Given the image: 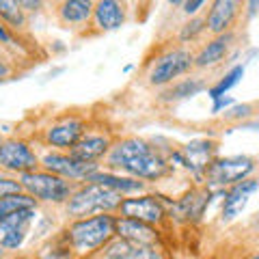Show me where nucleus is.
<instances>
[{
	"mask_svg": "<svg viewBox=\"0 0 259 259\" xmlns=\"http://www.w3.org/2000/svg\"><path fill=\"white\" fill-rule=\"evenodd\" d=\"M104 168L139 177L147 184L160 182L173 173L168 153L158 147L156 141L143 139V136L117 139L112 143L108 156L104 158Z\"/></svg>",
	"mask_w": 259,
	"mask_h": 259,
	"instance_id": "obj_1",
	"label": "nucleus"
},
{
	"mask_svg": "<svg viewBox=\"0 0 259 259\" xmlns=\"http://www.w3.org/2000/svg\"><path fill=\"white\" fill-rule=\"evenodd\" d=\"M115 223L117 214L104 212L84 218H71L61 231L63 240L76 253L78 259L97 255L100 250L115 238Z\"/></svg>",
	"mask_w": 259,
	"mask_h": 259,
	"instance_id": "obj_2",
	"label": "nucleus"
},
{
	"mask_svg": "<svg viewBox=\"0 0 259 259\" xmlns=\"http://www.w3.org/2000/svg\"><path fill=\"white\" fill-rule=\"evenodd\" d=\"M121 199H123L121 194L106 188V186L95 184V182H82L74 188L67 203L63 205V212L69 221L71 218H84V216L104 214V212L117 214Z\"/></svg>",
	"mask_w": 259,
	"mask_h": 259,
	"instance_id": "obj_3",
	"label": "nucleus"
},
{
	"mask_svg": "<svg viewBox=\"0 0 259 259\" xmlns=\"http://www.w3.org/2000/svg\"><path fill=\"white\" fill-rule=\"evenodd\" d=\"M18 180L22 184V190L28 192L39 205H52V207H63L78 186L76 182H69L61 175L44 171L41 166L35 168V171L18 175Z\"/></svg>",
	"mask_w": 259,
	"mask_h": 259,
	"instance_id": "obj_4",
	"label": "nucleus"
},
{
	"mask_svg": "<svg viewBox=\"0 0 259 259\" xmlns=\"http://www.w3.org/2000/svg\"><path fill=\"white\" fill-rule=\"evenodd\" d=\"M194 69V52L186 46L168 48L162 54H158L147 69V84L153 89H164L175 80L188 76Z\"/></svg>",
	"mask_w": 259,
	"mask_h": 259,
	"instance_id": "obj_5",
	"label": "nucleus"
},
{
	"mask_svg": "<svg viewBox=\"0 0 259 259\" xmlns=\"http://www.w3.org/2000/svg\"><path fill=\"white\" fill-rule=\"evenodd\" d=\"M259 168V162L253 156H225L214 158L203 175V182L209 190H225L242 180L253 177Z\"/></svg>",
	"mask_w": 259,
	"mask_h": 259,
	"instance_id": "obj_6",
	"label": "nucleus"
},
{
	"mask_svg": "<svg viewBox=\"0 0 259 259\" xmlns=\"http://www.w3.org/2000/svg\"><path fill=\"white\" fill-rule=\"evenodd\" d=\"M89 127L87 119L76 112H67V115L56 117L41 130V143L48 149H59V151H69L74 145L80 141Z\"/></svg>",
	"mask_w": 259,
	"mask_h": 259,
	"instance_id": "obj_7",
	"label": "nucleus"
},
{
	"mask_svg": "<svg viewBox=\"0 0 259 259\" xmlns=\"http://www.w3.org/2000/svg\"><path fill=\"white\" fill-rule=\"evenodd\" d=\"M39 166L44 171H50L54 175H61L69 182L82 184L91 177L97 168H102V164H91V162H82L74 158L69 151H59V149H44L39 153Z\"/></svg>",
	"mask_w": 259,
	"mask_h": 259,
	"instance_id": "obj_8",
	"label": "nucleus"
},
{
	"mask_svg": "<svg viewBox=\"0 0 259 259\" xmlns=\"http://www.w3.org/2000/svg\"><path fill=\"white\" fill-rule=\"evenodd\" d=\"M39 168V153L32 143L22 136H9L0 147V171L7 175H22Z\"/></svg>",
	"mask_w": 259,
	"mask_h": 259,
	"instance_id": "obj_9",
	"label": "nucleus"
},
{
	"mask_svg": "<svg viewBox=\"0 0 259 259\" xmlns=\"http://www.w3.org/2000/svg\"><path fill=\"white\" fill-rule=\"evenodd\" d=\"M117 216H125V218H136V221H143L147 225L160 227L166 221L168 216V207L162 201V197L153 192H141V194H130L123 197L121 203L117 207Z\"/></svg>",
	"mask_w": 259,
	"mask_h": 259,
	"instance_id": "obj_10",
	"label": "nucleus"
},
{
	"mask_svg": "<svg viewBox=\"0 0 259 259\" xmlns=\"http://www.w3.org/2000/svg\"><path fill=\"white\" fill-rule=\"evenodd\" d=\"M218 153V143L212 139H197V141H190L188 145L175 149L168 153V162L171 164H182L184 168L197 177V180H203V175L207 171V166L214 162V158Z\"/></svg>",
	"mask_w": 259,
	"mask_h": 259,
	"instance_id": "obj_11",
	"label": "nucleus"
},
{
	"mask_svg": "<svg viewBox=\"0 0 259 259\" xmlns=\"http://www.w3.org/2000/svg\"><path fill=\"white\" fill-rule=\"evenodd\" d=\"M242 15H244V0H209L203 13L205 28L212 37L231 32Z\"/></svg>",
	"mask_w": 259,
	"mask_h": 259,
	"instance_id": "obj_12",
	"label": "nucleus"
},
{
	"mask_svg": "<svg viewBox=\"0 0 259 259\" xmlns=\"http://www.w3.org/2000/svg\"><path fill=\"white\" fill-rule=\"evenodd\" d=\"M115 139L100 127H87L80 141L69 149V153L82 162H91V164H102L104 158L108 156Z\"/></svg>",
	"mask_w": 259,
	"mask_h": 259,
	"instance_id": "obj_13",
	"label": "nucleus"
},
{
	"mask_svg": "<svg viewBox=\"0 0 259 259\" xmlns=\"http://www.w3.org/2000/svg\"><path fill=\"white\" fill-rule=\"evenodd\" d=\"M35 218H37V207H28L0 221V246L7 250H20L28 238Z\"/></svg>",
	"mask_w": 259,
	"mask_h": 259,
	"instance_id": "obj_14",
	"label": "nucleus"
},
{
	"mask_svg": "<svg viewBox=\"0 0 259 259\" xmlns=\"http://www.w3.org/2000/svg\"><path fill=\"white\" fill-rule=\"evenodd\" d=\"M130 20V0H95L91 28L100 32H112L125 26Z\"/></svg>",
	"mask_w": 259,
	"mask_h": 259,
	"instance_id": "obj_15",
	"label": "nucleus"
},
{
	"mask_svg": "<svg viewBox=\"0 0 259 259\" xmlns=\"http://www.w3.org/2000/svg\"><path fill=\"white\" fill-rule=\"evenodd\" d=\"M95 0H59L54 5V18L65 30L84 32L91 28Z\"/></svg>",
	"mask_w": 259,
	"mask_h": 259,
	"instance_id": "obj_16",
	"label": "nucleus"
},
{
	"mask_svg": "<svg viewBox=\"0 0 259 259\" xmlns=\"http://www.w3.org/2000/svg\"><path fill=\"white\" fill-rule=\"evenodd\" d=\"M236 37H238L236 30L209 37L207 41L201 46L197 52H194V69L205 71V69L218 67V65L229 56V52L233 50V46H236Z\"/></svg>",
	"mask_w": 259,
	"mask_h": 259,
	"instance_id": "obj_17",
	"label": "nucleus"
},
{
	"mask_svg": "<svg viewBox=\"0 0 259 259\" xmlns=\"http://www.w3.org/2000/svg\"><path fill=\"white\" fill-rule=\"evenodd\" d=\"M87 182H95L102 184L106 188L115 190L121 197H130V194H141L149 190V184L139 180V177L125 175V173H117V171H108V168H97V171L89 177Z\"/></svg>",
	"mask_w": 259,
	"mask_h": 259,
	"instance_id": "obj_18",
	"label": "nucleus"
},
{
	"mask_svg": "<svg viewBox=\"0 0 259 259\" xmlns=\"http://www.w3.org/2000/svg\"><path fill=\"white\" fill-rule=\"evenodd\" d=\"M115 236L125 238L136 246H156L158 240H160V231H158V227L147 225L143 221H136V218L117 216Z\"/></svg>",
	"mask_w": 259,
	"mask_h": 259,
	"instance_id": "obj_19",
	"label": "nucleus"
},
{
	"mask_svg": "<svg viewBox=\"0 0 259 259\" xmlns=\"http://www.w3.org/2000/svg\"><path fill=\"white\" fill-rule=\"evenodd\" d=\"M259 190V180L257 177H248V180H242L238 184L229 186L225 190V201H223V221H231L236 218L242 207L248 203L250 194H255Z\"/></svg>",
	"mask_w": 259,
	"mask_h": 259,
	"instance_id": "obj_20",
	"label": "nucleus"
},
{
	"mask_svg": "<svg viewBox=\"0 0 259 259\" xmlns=\"http://www.w3.org/2000/svg\"><path fill=\"white\" fill-rule=\"evenodd\" d=\"M203 91H207V82L203 76H186V78L175 80V82H171L164 89H160L158 100L164 104H173V102L188 100V97H194Z\"/></svg>",
	"mask_w": 259,
	"mask_h": 259,
	"instance_id": "obj_21",
	"label": "nucleus"
},
{
	"mask_svg": "<svg viewBox=\"0 0 259 259\" xmlns=\"http://www.w3.org/2000/svg\"><path fill=\"white\" fill-rule=\"evenodd\" d=\"M209 194L212 190L203 186V188H192L186 197H182L177 203L171 205V214L184 218V221H197V218L205 212V207L209 203Z\"/></svg>",
	"mask_w": 259,
	"mask_h": 259,
	"instance_id": "obj_22",
	"label": "nucleus"
},
{
	"mask_svg": "<svg viewBox=\"0 0 259 259\" xmlns=\"http://www.w3.org/2000/svg\"><path fill=\"white\" fill-rule=\"evenodd\" d=\"M0 22L11 32H20L28 26V15L24 13L18 0H0Z\"/></svg>",
	"mask_w": 259,
	"mask_h": 259,
	"instance_id": "obj_23",
	"label": "nucleus"
},
{
	"mask_svg": "<svg viewBox=\"0 0 259 259\" xmlns=\"http://www.w3.org/2000/svg\"><path fill=\"white\" fill-rule=\"evenodd\" d=\"M28 207H39V203L28 192L22 190V192L5 194V197H0V221H5L7 216L20 212V209H28Z\"/></svg>",
	"mask_w": 259,
	"mask_h": 259,
	"instance_id": "obj_24",
	"label": "nucleus"
},
{
	"mask_svg": "<svg viewBox=\"0 0 259 259\" xmlns=\"http://www.w3.org/2000/svg\"><path fill=\"white\" fill-rule=\"evenodd\" d=\"M136 250H139V246L132 244L130 240L115 236L97 255H100L102 259H134Z\"/></svg>",
	"mask_w": 259,
	"mask_h": 259,
	"instance_id": "obj_25",
	"label": "nucleus"
},
{
	"mask_svg": "<svg viewBox=\"0 0 259 259\" xmlns=\"http://www.w3.org/2000/svg\"><path fill=\"white\" fill-rule=\"evenodd\" d=\"M35 257L37 259H78L74 250L69 248V244L63 240V236H56L48 244H44Z\"/></svg>",
	"mask_w": 259,
	"mask_h": 259,
	"instance_id": "obj_26",
	"label": "nucleus"
},
{
	"mask_svg": "<svg viewBox=\"0 0 259 259\" xmlns=\"http://www.w3.org/2000/svg\"><path fill=\"white\" fill-rule=\"evenodd\" d=\"M207 28H205V18H203V13H199V15H192V18H188L184 24H182V28H180V35H177V39H180V44H192V41H197V39L201 35H205Z\"/></svg>",
	"mask_w": 259,
	"mask_h": 259,
	"instance_id": "obj_27",
	"label": "nucleus"
},
{
	"mask_svg": "<svg viewBox=\"0 0 259 259\" xmlns=\"http://www.w3.org/2000/svg\"><path fill=\"white\" fill-rule=\"evenodd\" d=\"M242 76H244V67H242V65H236V67H231L214 87H207V95L212 97V100H218V97H223L227 91H229V89H233V87L240 82Z\"/></svg>",
	"mask_w": 259,
	"mask_h": 259,
	"instance_id": "obj_28",
	"label": "nucleus"
},
{
	"mask_svg": "<svg viewBox=\"0 0 259 259\" xmlns=\"http://www.w3.org/2000/svg\"><path fill=\"white\" fill-rule=\"evenodd\" d=\"M257 104H236L229 110H225V121H231V123H242L255 115Z\"/></svg>",
	"mask_w": 259,
	"mask_h": 259,
	"instance_id": "obj_29",
	"label": "nucleus"
},
{
	"mask_svg": "<svg viewBox=\"0 0 259 259\" xmlns=\"http://www.w3.org/2000/svg\"><path fill=\"white\" fill-rule=\"evenodd\" d=\"M13 192H22V184L15 175H3L0 177V197L5 194H13Z\"/></svg>",
	"mask_w": 259,
	"mask_h": 259,
	"instance_id": "obj_30",
	"label": "nucleus"
},
{
	"mask_svg": "<svg viewBox=\"0 0 259 259\" xmlns=\"http://www.w3.org/2000/svg\"><path fill=\"white\" fill-rule=\"evenodd\" d=\"M18 3H20V7L24 9V13L30 18V15H39V13L46 9L48 0H18Z\"/></svg>",
	"mask_w": 259,
	"mask_h": 259,
	"instance_id": "obj_31",
	"label": "nucleus"
},
{
	"mask_svg": "<svg viewBox=\"0 0 259 259\" xmlns=\"http://www.w3.org/2000/svg\"><path fill=\"white\" fill-rule=\"evenodd\" d=\"M205 3H209V0H186V3L182 5V11L186 18H192V15H199L201 9L205 7Z\"/></svg>",
	"mask_w": 259,
	"mask_h": 259,
	"instance_id": "obj_32",
	"label": "nucleus"
},
{
	"mask_svg": "<svg viewBox=\"0 0 259 259\" xmlns=\"http://www.w3.org/2000/svg\"><path fill=\"white\" fill-rule=\"evenodd\" d=\"M134 259H164L156 246H139Z\"/></svg>",
	"mask_w": 259,
	"mask_h": 259,
	"instance_id": "obj_33",
	"label": "nucleus"
},
{
	"mask_svg": "<svg viewBox=\"0 0 259 259\" xmlns=\"http://www.w3.org/2000/svg\"><path fill=\"white\" fill-rule=\"evenodd\" d=\"M13 35L15 32H11L3 22H0V44L3 46H13Z\"/></svg>",
	"mask_w": 259,
	"mask_h": 259,
	"instance_id": "obj_34",
	"label": "nucleus"
},
{
	"mask_svg": "<svg viewBox=\"0 0 259 259\" xmlns=\"http://www.w3.org/2000/svg\"><path fill=\"white\" fill-rule=\"evenodd\" d=\"M13 76V65L9 63V61H5V59H0V80H5L7 78H11Z\"/></svg>",
	"mask_w": 259,
	"mask_h": 259,
	"instance_id": "obj_35",
	"label": "nucleus"
},
{
	"mask_svg": "<svg viewBox=\"0 0 259 259\" xmlns=\"http://www.w3.org/2000/svg\"><path fill=\"white\" fill-rule=\"evenodd\" d=\"M244 9H246L248 18H253V15L259 11V0H244Z\"/></svg>",
	"mask_w": 259,
	"mask_h": 259,
	"instance_id": "obj_36",
	"label": "nucleus"
},
{
	"mask_svg": "<svg viewBox=\"0 0 259 259\" xmlns=\"http://www.w3.org/2000/svg\"><path fill=\"white\" fill-rule=\"evenodd\" d=\"M229 104H231V100H229V97H218V100H214V106H212V112H221L225 106H229Z\"/></svg>",
	"mask_w": 259,
	"mask_h": 259,
	"instance_id": "obj_37",
	"label": "nucleus"
},
{
	"mask_svg": "<svg viewBox=\"0 0 259 259\" xmlns=\"http://www.w3.org/2000/svg\"><path fill=\"white\" fill-rule=\"evenodd\" d=\"M166 3H168V5H171V7H173V9H182V5L186 3V0H166Z\"/></svg>",
	"mask_w": 259,
	"mask_h": 259,
	"instance_id": "obj_38",
	"label": "nucleus"
},
{
	"mask_svg": "<svg viewBox=\"0 0 259 259\" xmlns=\"http://www.w3.org/2000/svg\"><path fill=\"white\" fill-rule=\"evenodd\" d=\"M7 259H37L35 255H9Z\"/></svg>",
	"mask_w": 259,
	"mask_h": 259,
	"instance_id": "obj_39",
	"label": "nucleus"
},
{
	"mask_svg": "<svg viewBox=\"0 0 259 259\" xmlns=\"http://www.w3.org/2000/svg\"><path fill=\"white\" fill-rule=\"evenodd\" d=\"M7 257H9V250H7V248H3V246H0V259H7Z\"/></svg>",
	"mask_w": 259,
	"mask_h": 259,
	"instance_id": "obj_40",
	"label": "nucleus"
},
{
	"mask_svg": "<svg viewBox=\"0 0 259 259\" xmlns=\"http://www.w3.org/2000/svg\"><path fill=\"white\" fill-rule=\"evenodd\" d=\"M3 52H5V46L0 44V59H3Z\"/></svg>",
	"mask_w": 259,
	"mask_h": 259,
	"instance_id": "obj_41",
	"label": "nucleus"
},
{
	"mask_svg": "<svg viewBox=\"0 0 259 259\" xmlns=\"http://www.w3.org/2000/svg\"><path fill=\"white\" fill-rule=\"evenodd\" d=\"M3 141H5V136H3V134H0V147H3Z\"/></svg>",
	"mask_w": 259,
	"mask_h": 259,
	"instance_id": "obj_42",
	"label": "nucleus"
},
{
	"mask_svg": "<svg viewBox=\"0 0 259 259\" xmlns=\"http://www.w3.org/2000/svg\"><path fill=\"white\" fill-rule=\"evenodd\" d=\"M48 3H54V5H56V3H59V0H48Z\"/></svg>",
	"mask_w": 259,
	"mask_h": 259,
	"instance_id": "obj_43",
	"label": "nucleus"
},
{
	"mask_svg": "<svg viewBox=\"0 0 259 259\" xmlns=\"http://www.w3.org/2000/svg\"><path fill=\"white\" fill-rule=\"evenodd\" d=\"M250 259H259V255H255V257H250Z\"/></svg>",
	"mask_w": 259,
	"mask_h": 259,
	"instance_id": "obj_44",
	"label": "nucleus"
},
{
	"mask_svg": "<svg viewBox=\"0 0 259 259\" xmlns=\"http://www.w3.org/2000/svg\"><path fill=\"white\" fill-rule=\"evenodd\" d=\"M257 112H259V104H257Z\"/></svg>",
	"mask_w": 259,
	"mask_h": 259,
	"instance_id": "obj_45",
	"label": "nucleus"
},
{
	"mask_svg": "<svg viewBox=\"0 0 259 259\" xmlns=\"http://www.w3.org/2000/svg\"><path fill=\"white\" fill-rule=\"evenodd\" d=\"M257 162H259V160H257Z\"/></svg>",
	"mask_w": 259,
	"mask_h": 259,
	"instance_id": "obj_46",
	"label": "nucleus"
}]
</instances>
